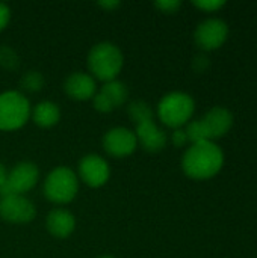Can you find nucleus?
Returning <instances> with one entry per match:
<instances>
[{"label":"nucleus","instance_id":"obj_26","mask_svg":"<svg viewBox=\"0 0 257 258\" xmlns=\"http://www.w3.org/2000/svg\"><path fill=\"white\" fill-rule=\"evenodd\" d=\"M208 65H209V60H208V57L203 56V54H198V56L194 59V68H195L198 73H203V71L206 70Z\"/></svg>","mask_w":257,"mask_h":258},{"label":"nucleus","instance_id":"obj_18","mask_svg":"<svg viewBox=\"0 0 257 258\" xmlns=\"http://www.w3.org/2000/svg\"><path fill=\"white\" fill-rule=\"evenodd\" d=\"M44 83H45L44 76L38 70H29L20 79L21 89H24L27 92H39L44 88Z\"/></svg>","mask_w":257,"mask_h":258},{"label":"nucleus","instance_id":"obj_8","mask_svg":"<svg viewBox=\"0 0 257 258\" xmlns=\"http://www.w3.org/2000/svg\"><path fill=\"white\" fill-rule=\"evenodd\" d=\"M138 147L135 132L126 127H114L103 136V148L112 157H127Z\"/></svg>","mask_w":257,"mask_h":258},{"label":"nucleus","instance_id":"obj_27","mask_svg":"<svg viewBox=\"0 0 257 258\" xmlns=\"http://www.w3.org/2000/svg\"><path fill=\"white\" fill-rule=\"evenodd\" d=\"M121 3L117 2V0H103V2H98V6L105 8L106 11H114L120 6Z\"/></svg>","mask_w":257,"mask_h":258},{"label":"nucleus","instance_id":"obj_20","mask_svg":"<svg viewBox=\"0 0 257 258\" xmlns=\"http://www.w3.org/2000/svg\"><path fill=\"white\" fill-rule=\"evenodd\" d=\"M0 65L8 70H14L18 67V56L15 54V51L12 48H9L6 45L0 47Z\"/></svg>","mask_w":257,"mask_h":258},{"label":"nucleus","instance_id":"obj_22","mask_svg":"<svg viewBox=\"0 0 257 258\" xmlns=\"http://www.w3.org/2000/svg\"><path fill=\"white\" fill-rule=\"evenodd\" d=\"M180 2L179 0H159V2H156L155 3V6L159 9V11H162V12H165V14H173V12H176L179 8H180Z\"/></svg>","mask_w":257,"mask_h":258},{"label":"nucleus","instance_id":"obj_1","mask_svg":"<svg viewBox=\"0 0 257 258\" xmlns=\"http://www.w3.org/2000/svg\"><path fill=\"white\" fill-rule=\"evenodd\" d=\"M223 162L224 156L220 147L212 141H206L192 144L186 150L182 159V168L188 177L195 180H206L220 172Z\"/></svg>","mask_w":257,"mask_h":258},{"label":"nucleus","instance_id":"obj_19","mask_svg":"<svg viewBox=\"0 0 257 258\" xmlns=\"http://www.w3.org/2000/svg\"><path fill=\"white\" fill-rule=\"evenodd\" d=\"M186 132V136H188V141L191 144H198V142H206L209 141L208 139V135L204 132V127L201 124V119H197V121H192L186 125L185 128Z\"/></svg>","mask_w":257,"mask_h":258},{"label":"nucleus","instance_id":"obj_6","mask_svg":"<svg viewBox=\"0 0 257 258\" xmlns=\"http://www.w3.org/2000/svg\"><path fill=\"white\" fill-rule=\"evenodd\" d=\"M39 178V169L32 162H20L8 171L6 181L0 189V198L8 195H24L32 190Z\"/></svg>","mask_w":257,"mask_h":258},{"label":"nucleus","instance_id":"obj_3","mask_svg":"<svg viewBox=\"0 0 257 258\" xmlns=\"http://www.w3.org/2000/svg\"><path fill=\"white\" fill-rule=\"evenodd\" d=\"M44 197L53 204H68L79 192V178L68 166H56L44 180Z\"/></svg>","mask_w":257,"mask_h":258},{"label":"nucleus","instance_id":"obj_15","mask_svg":"<svg viewBox=\"0 0 257 258\" xmlns=\"http://www.w3.org/2000/svg\"><path fill=\"white\" fill-rule=\"evenodd\" d=\"M30 116L33 122L42 128H50L61 121V109L53 101H41L32 107Z\"/></svg>","mask_w":257,"mask_h":258},{"label":"nucleus","instance_id":"obj_23","mask_svg":"<svg viewBox=\"0 0 257 258\" xmlns=\"http://www.w3.org/2000/svg\"><path fill=\"white\" fill-rule=\"evenodd\" d=\"M194 5L203 11L211 12V11H217L221 6H224V2H221V0H201V2H194Z\"/></svg>","mask_w":257,"mask_h":258},{"label":"nucleus","instance_id":"obj_7","mask_svg":"<svg viewBox=\"0 0 257 258\" xmlns=\"http://www.w3.org/2000/svg\"><path fill=\"white\" fill-rule=\"evenodd\" d=\"M36 216L35 204L24 195H8L0 198V218L11 224H27Z\"/></svg>","mask_w":257,"mask_h":258},{"label":"nucleus","instance_id":"obj_4","mask_svg":"<svg viewBox=\"0 0 257 258\" xmlns=\"http://www.w3.org/2000/svg\"><path fill=\"white\" fill-rule=\"evenodd\" d=\"M30 103L20 91L0 94V130L12 132L21 128L30 118Z\"/></svg>","mask_w":257,"mask_h":258},{"label":"nucleus","instance_id":"obj_21","mask_svg":"<svg viewBox=\"0 0 257 258\" xmlns=\"http://www.w3.org/2000/svg\"><path fill=\"white\" fill-rule=\"evenodd\" d=\"M92 104H94V109L100 113H111L114 110V107L111 106V103L106 100L105 95H101L100 92H97L92 98Z\"/></svg>","mask_w":257,"mask_h":258},{"label":"nucleus","instance_id":"obj_10","mask_svg":"<svg viewBox=\"0 0 257 258\" xmlns=\"http://www.w3.org/2000/svg\"><path fill=\"white\" fill-rule=\"evenodd\" d=\"M79 177L91 187H101L111 177L109 163L98 154H86L79 162Z\"/></svg>","mask_w":257,"mask_h":258},{"label":"nucleus","instance_id":"obj_9","mask_svg":"<svg viewBox=\"0 0 257 258\" xmlns=\"http://www.w3.org/2000/svg\"><path fill=\"white\" fill-rule=\"evenodd\" d=\"M229 36L227 24L220 18H209L198 24L195 29L194 38L200 48L203 50H215L224 44Z\"/></svg>","mask_w":257,"mask_h":258},{"label":"nucleus","instance_id":"obj_11","mask_svg":"<svg viewBox=\"0 0 257 258\" xmlns=\"http://www.w3.org/2000/svg\"><path fill=\"white\" fill-rule=\"evenodd\" d=\"M64 91L70 98L76 101L91 100L97 94L95 79L91 74L83 73V71L71 73L64 82Z\"/></svg>","mask_w":257,"mask_h":258},{"label":"nucleus","instance_id":"obj_12","mask_svg":"<svg viewBox=\"0 0 257 258\" xmlns=\"http://www.w3.org/2000/svg\"><path fill=\"white\" fill-rule=\"evenodd\" d=\"M201 124L204 127L208 139L212 141L224 136L230 130L233 124V116L226 107H214L204 115Z\"/></svg>","mask_w":257,"mask_h":258},{"label":"nucleus","instance_id":"obj_29","mask_svg":"<svg viewBox=\"0 0 257 258\" xmlns=\"http://www.w3.org/2000/svg\"><path fill=\"white\" fill-rule=\"evenodd\" d=\"M98 258H115V257H111V255H103V257H98Z\"/></svg>","mask_w":257,"mask_h":258},{"label":"nucleus","instance_id":"obj_14","mask_svg":"<svg viewBox=\"0 0 257 258\" xmlns=\"http://www.w3.org/2000/svg\"><path fill=\"white\" fill-rule=\"evenodd\" d=\"M45 228L52 236L58 239H67L76 228V218L67 209H53L45 218Z\"/></svg>","mask_w":257,"mask_h":258},{"label":"nucleus","instance_id":"obj_2","mask_svg":"<svg viewBox=\"0 0 257 258\" xmlns=\"http://www.w3.org/2000/svg\"><path fill=\"white\" fill-rule=\"evenodd\" d=\"M123 65V51L112 42H98L88 53V68L92 73L91 76L103 83L115 80L121 73Z\"/></svg>","mask_w":257,"mask_h":258},{"label":"nucleus","instance_id":"obj_28","mask_svg":"<svg viewBox=\"0 0 257 258\" xmlns=\"http://www.w3.org/2000/svg\"><path fill=\"white\" fill-rule=\"evenodd\" d=\"M6 177H8V169L5 168V165L0 162V189L3 187L5 181H6Z\"/></svg>","mask_w":257,"mask_h":258},{"label":"nucleus","instance_id":"obj_24","mask_svg":"<svg viewBox=\"0 0 257 258\" xmlns=\"http://www.w3.org/2000/svg\"><path fill=\"white\" fill-rule=\"evenodd\" d=\"M171 141H173V144L176 147H183V145H186L189 142L185 128H174V132L171 135Z\"/></svg>","mask_w":257,"mask_h":258},{"label":"nucleus","instance_id":"obj_16","mask_svg":"<svg viewBox=\"0 0 257 258\" xmlns=\"http://www.w3.org/2000/svg\"><path fill=\"white\" fill-rule=\"evenodd\" d=\"M98 92L106 97V100L111 103V106L114 107V110L117 107L123 106L127 101V98H129V89H127V86L123 82L117 80V79L103 83V86H101V89Z\"/></svg>","mask_w":257,"mask_h":258},{"label":"nucleus","instance_id":"obj_13","mask_svg":"<svg viewBox=\"0 0 257 258\" xmlns=\"http://www.w3.org/2000/svg\"><path fill=\"white\" fill-rule=\"evenodd\" d=\"M135 136L138 141V145H141L145 151L156 153L165 148L167 145V133L156 125L155 121H148L144 124L136 125Z\"/></svg>","mask_w":257,"mask_h":258},{"label":"nucleus","instance_id":"obj_5","mask_svg":"<svg viewBox=\"0 0 257 258\" xmlns=\"http://www.w3.org/2000/svg\"><path fill=\"white\" fill-rule=\"evenodd\" d=\"M194 107L195 104L189 94L174 91L164 95V98L159 101L158 115L165 125L173 128H182V125H185L191 119Z\"/></svg>","mask_w":257,"mask_h":258},{"label":"nucleus","instance_id":"obj_17","mask_svg":"<svg viewBox=\"0 0 257 258\" xmlns=\"http://www.w3.org/2000/svg\"><path fill=\"white\" fill-rule=\"evenodd\" d=\"M127 113H129V118L136 124H144V122H148V121H155V112L151 109V106L142 100H136V101H132L127 107Z\"/></svg>","mask_w":257,"mask_h":258},{"label":"nucleus","instance_id":"obj_25","mask_svg":"<svg viewBox=\"0 0 257 258\" xmlns=\"http://www.w3.org/2000/svg\"><path fill=\"white\" fill-rule=\"evenodd\" d=\"M11 20V9L6 3L0 2V30H3Z\"/></svg>","mask_w":257,"mask_h":258}]
</instances>
